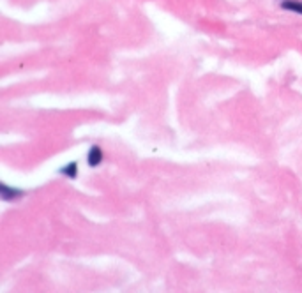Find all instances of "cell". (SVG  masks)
Segmentation results:
<instances>
[{"instance_id": "obj_1", "label": "cell", "mask_w": 302, "mask_h": 293, "mask_svg": "<svg viewBox=\"0 0 302 293\" xmlns=\"http://www.w3.org/2000/svg\"><path fill=\"white\" fill-rule=\"evenodd\" d=\"M23 194H25V192L21 191V189H13V187H9V185H6V184L0 185V196H2L4 202H13V200L20 198V196H23Z\"/></svg>"}, {"instance_id": "obj_2", "label": "cell", "mask_w": 302, "mask_h": 293, "mask_svg": "<svg viewBox=\"0 0 302 293\" xmlns=\"http://www.w3.org/2000/svg\"><path fill=\"white\" fill-rule=\"evenodd\" d=\"M101 161H103V150H101L98 145H94L91 150H89L87 163H89V166L96 168V166H99V164H101Z\"/></svg>"}, {"instance_id": "obj_3", "label": "cell", "mask_w": 302, "mask_h": 293, "mask_svg": "<svg viewBox=\"0 0 302 293\" xmlns=\"http://www.w3.org/2000/svg\"><path fill=\"white\" fill-rule=\"evenodd\" d=\"M60 173L62 175H66V177H69V178H74L78 175V164L74 163H67L64 168H60Z\"/></svg>"}, {"instance_id": "obj_4", "label": "cell", "mask_w": 302, "mask_h": 293, "mask_svg": "<svg viewBox=\"0 0 302 293\" xmlns=\"http://www.w3.org/2000/svg\"><path fill=\"white\" fill-rule=\"evenodd\" d=\"M281 7L283 9H288V11H293V13L302 14V2H297V0H285V2H281Z\"/></svg>"}]
</instances>
